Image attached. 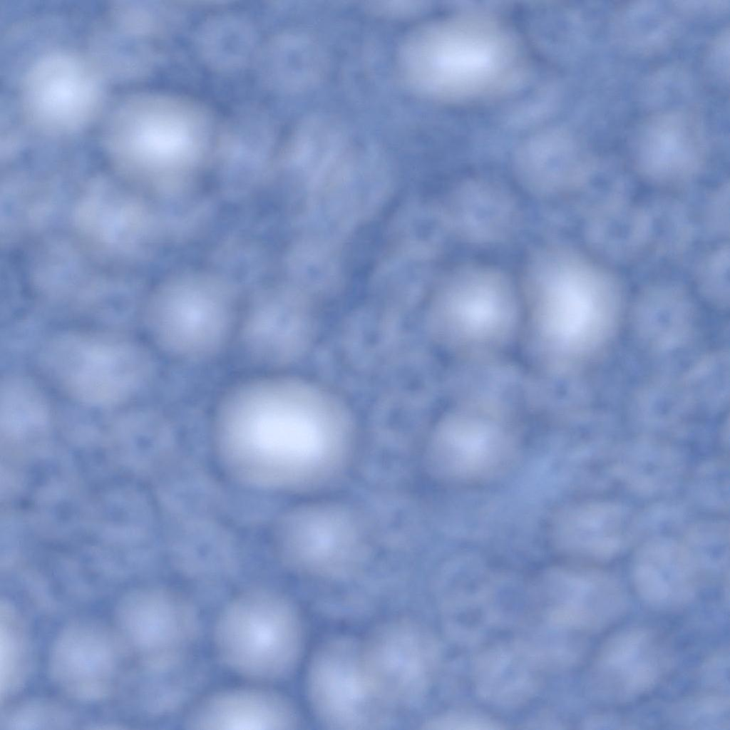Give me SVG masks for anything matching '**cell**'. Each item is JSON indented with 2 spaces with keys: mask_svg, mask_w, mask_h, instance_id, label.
Instances as JSON below:
<instances>
[{
  "mask_svg": "<svg viewBox=\"0 0 730 730\" xmlns=\"http://www.w3.org/2000/svg\"><path fill=\"white\" fill-rule=\"evenodd\" d=\"M329 415L304 382L274 373L237 382L213 415L214 446L231 475L271 489L299 487L334 448Z\"/></svg>",
  "mask_w": 730,
  "mask_h": 730,
  "instance_id": "obj_1",
  "label": "cell"
},
{
  "mask_svg": "<svg viewBox=\"0 0 730 730\" xmlns=\"http://www.w3.org/2000/svg\"><path fill=\"white\" fill-rule=\"evenodd\" d=\"M397 63L412 91L448 103L503 95L521 82L525 71L521 46L510 29L488 15L473 12L413 29L399 46Z\"/></svg>",
  "mask_w": 730,
  "mask_h": 730,
  "instance_id": "obj_2",
  "label": "cell"
},
{
  "mask_svg": "<svg viewBox=\"0 0 730 730\" xmlns=\"http://www.w3.org/2000/svg\"><path fill=\"white\" fill-rule=\"evenodd\" d=\"M609 277L572 248L548 244L529 254L521 283L534 314L552 319L556 337L589 353L608 341L618 319L620 295Z\"/></svg>",
  "mask_w": 730,
  "mask_h": 730,
  "instance_id": "obj_3",
  "label": "cell"
},
{
  "mask_svg": "<svg viewBox=\"0 0 730 730\" xmlns=\"http://www.w3.org/2000/svg\"><path fill=\"white\" fill-rule=\"evenodd\" d=\"M47 378L71 399L110 407L132 398L146 381L151 361L140 343L103 330L74 329L50 339L40 355Z\"/></svg>",
  "mask_w": 730,
  "mask_h": 730,
  "instance_id": "obj_4",
  "label": "cell"
},
{
  "mask_svg": "<svg viewBox=\"0 0 730 730\" xmlns=\"http://www.w3.org/2000/svg\"><path fill=\"white\" fill-rule=\"evenodd\" d=\"M302 624L292 602L269 588L253 587L234 596L214 626L213 644L230 671L258 682L286 676L297 662Z\"/></svg>",
  "mask_w": 730,
  "mask_h": 730,
  "instance_id": "obj_5",
  "label": "cell"
},
{
  "mask_svg": "<svg viewBox=\"0 0 730 730\" xmlns=\"http://www.w3.org/2000/svg\"><path fill=\"white\" fill-rule=\"evenodd\" d=\"M220 125L202 102L161 92L135 94L113 110L106 134L114 150L132 158L165 160L198 153Z\"/></svg>",
  "mask_w": 730,
  "mask_h": 730,
  "instance_id": "obj_6",
  "label": "cell"
},
{
  "mask_svg": "<svg viewBox=\"0 0 730 730\" xmlns=\"http://www.w3.org/2000/svg\"><path fill=\"white\" fill-rule=\"evenodd\" d=\"M242 309L220 293L171 290L149 307L144 317L155 346L183 362H200L222 354L234 343Z\"/></svg>",
  "mask_w": 730,
  "mask_h": 730,
  "instance_id": "obj_7",
  "label": "cell"
},
{
  "mask_svg": "<svg viewBox=\"0 0 730 730\" xmlns=\"http://www.w3.org/2000/svg\"><path fill=\"white\" fill-rule=\"evenodd\" d=\"M21 103L29 123L48 134H68L87 125L102 99L101 80L83 58L58 51L41 56L26 71Z\"/></svg>",
  "mask_w": 730,
  "mask_h": 730,
  "instance_id": "obj_8",
  "label": "cell"
},
{
  "mask_svg": "<svg viewBox=\"0 0 730 730\" xmlns=\"http://www.w3.org/2000/svg\"><path fill=\"white\" fill-rule=\"evenodd\" d=\"M308 692L315 712L331 728L371 729L384 721L386 704L367 679L361 647L351 640L331 642L314 656Z\"/></svg>",
  "mask_w": 730,
  "mask_h": 730,
  "instance_id": "obj_9",
  "label": "cell"
},
{
  "mask_svg": "<svg viewBox=\"0 0 730 730\" xmlns=\"http://www.w3.org/2000/svg\"><path fill=\"white\" fill-rule=\"evenodd\" d=\"M413 624L395 622L361 647L366 677L386 704L413 701L423 691L429 666L426 639Z\"/></svg>",
  "mask_w": 730,
  "mask_h": 730,
  "instance_id": "obj_10",
  "label": "cell"
},
{
  "mask_svg": "<svg viewBox=\"0 0 730 730\" xmlns=\"http://www.w3.org/2000/svg\"><path fill=\"white\" fill-rule=\"evenodd\" d=\"M137 599L138 642L146 662L163 671L179 668L198 637L195 606L179 592L168 589L150 590Z\"/></svg>",
  "mask_w": 730,
  "mask_h": 730,
  "instance_id": "obj_11",
  "label": "cell"
},
{
  "mask_svg": "<svg viewBox=\"0 0 730 730\" xmlns=\"http://www.w3.org/2000/svg\"><path fill=\"white\" fill-rule=\"evenodd\" d=\"M518 205L501 183L474 177L460 181L448 195L441 212L443 225L459 240L474 245L501 242L515 231Z\"/></svg>",
  "mask_w": 730,
  "mask_h": 730,
  "instance_id": "obj_12",
  "label": "cell"
},
{
  "mask_svg": "<svg viewBox=\"0 0 730 730\" xmlns=\"http://www.w3.org/2000/svg\"><path fill=\"white\" fill-rule=\"evenodd\" d=\"M299 723L287 699L257 687L210 694L192 707L185 720L188 729L207 730H287L296 729Z\"/></svg>",
  "mask_w": 730,
  "mask_h": 730,
  "instance_id": "obj_13",
  "label": "cell"
},
{
  "mask_svg": "<svg viewBox=\"0 0 730 730\" xmlns=\"http://www.w3.org/2000/svg\"><path fill=\"white\" fill-rule=\"evenodd\" d=\"M634 143L637 163L653 175L689 174L699 165L704 153L699 122L691 113L677 110L645 118L636 130Z\"/></svg>",
  "mask_w": 730,
  "mask_h": 730,
  "instance_id": "obj_14",
  "label": "cell"
},
{
  "mask_svg": "<svg viewBox=\"0 0 730 730\" xmlns=\"http://www.w3.org/2000/svg\"><path fill=\"white\" fill-rule=\"evenodd\" d=\"M587 158L570 135L547 131L524 143L516 153L514 173L518 183L530 194L543 197L559 196L583 182Z\"/></svg>",
  "mask_w": 730,
  "mask_h": 730,
  "instance_id": "obj_15",
  "label": "cell"
},
{
  "mask_svg": "<svg viewBox=\"0 0 730 730\" xmlns=\"http://www.w3.org/2000/svg\"><path fill=\"white\" fill-rule=\"evenodd\" d=\"M509 454L502 432L491 426L455 423L439 433L433 460L445 475L458 480L486 476L501 467Z\"/></svg>",
  "mask_w": 730,
  "mask_h": 730,
  "instance_id": "obj_16",
  "label": "cell"
},
{
  "mask_svg": "<svg viewBox=\"0 0 730 730\" xmlns=\"http://www.w3.org/2000/svg\"><path fill=\"white\" fill-rule=\"evenodd\" d=\"M262 84L271 91L289 93L309 86L317 76L320 59L309 38L297 31H282L260 46L256 58Z\"/></svg>",
  "mask_w": 730,
  "mask_h": 730,
  "instance_id": "obj_17",
  "label": "cell"
},
{
  "mask_svg": "<svg viewBox=\"0 0 730 730\" xmlns=\"http://www.w3.org/2000/svg\"><path fill=\"white\" fill-rule=\"evenodd\" d=\"M195 47L210 69L231 73L245 68L257 58L260 46L252 24L235 14L215 15L203 21L195 35Z\"/></svg>",
  "mask_w": 730,
  "mask_h": 730,
  "instance_id": "obj_18",
  "label": "cell"
},
{
  "mask_svg": "<svg viewBox=\"0 0 730 730\" xmlns=\"http://www.w3.org/2000/svg\"><path fill=\"white\" fill-rule=\"evenodd\" d=\"M51 408L44 393L34 381L9 375L1 381L0 424L7 438H23L48 427Z\"/></svg>",
  "mask_w": 730,
  "mask_h": 730,
  "instance_id": "obj_19",
  "label": "cell"
},
{
  "mask_svg": "<svg viewBox=\"0 0 730 730\" xmlns=\"http://www.w3.org/2000/svg\"><path fill=\"white\" fill-rule=\"evenodd\" d=\"M725 32H721L718 37L711 44V47L709 51L707 63L708 67L711 68L713 73L717 74L720 80H725V63L728 65V62L725 61V58H729L726 56L725 53L729 51V36L728 34H725ZM728 70V68H726ZM728 76V74H726Z\"/></svg>",
  "mask_w": 730,
  "mask_h": 730,
  "instance_id": "obj_20",
  "label": "cell"
}]
</instances>
